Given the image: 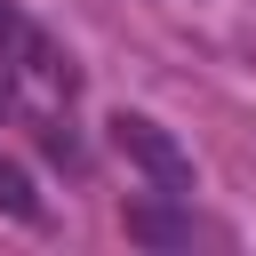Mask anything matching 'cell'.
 I'll return each mask as SVG.
<instances>
[{"mask_svg": "<svg viewBox=\"0 0 256 256\" xmlns=\"http://www.w3.org/2000/svg\"><path fill=\"white\" fill-rule=\"evenodd\" d=\"M112 144H120V160L144 168L168 200H192V152H184L152 112H112Z\"/></svg>", "mask_w": 256, "mask_h": 256, "instance_id": "1", "label": "cell"}, {"mask_svg": "<svg viewBox=\"0 0 256 256\" xmlns=\"http://www.w3.org/2000/svg\"><path fill=\"white\" fill-rule=\"evenodd\" d=\"M0 216L40 224V184H32V168H24V160H8V152H0Z\"/></svg>", "mask_w": 256, "mask_h": 256, "instance_id": "2", "label": "cell"}, {"mask_svg": "<svg viewBox=\"0 0 256 256\" xmlns=\"http://www.w3.org/2000/svg\"><path fill=\"white\" fill-rule=\"evenodd\" d=\"M128 232L136 240H184V224L176 216H152V208H128Z\"/></svg>", "mask_w": 256, "mask_h": 256, "instance_id": "3", "label": "cell"}, {"mask_svg": "<svg viewBox=\"0 0 256 256\" xmlns=\"http://www.w3.org/2000/svg\"><path fill=\"white\" fill-rule=\"evenodd\" d=\"M16 32H24V16H16V8H8V0H0V48H8V40H16Z\"/></svg>", "mask_w": 256, "mask_h": 256, "instance_id": "4", "label": "cell"}, {"mask_svg": "<svg viewBox=\"0 0 256 256\" xmlns=\"http://www.w3.org/2000/svg\"><path fill=\"white\" fill-rule=\"evenodd\" d=\"M0 112H16V80H8V56H0Z\"/></svg>", "mask_w": 256, "mask_h": 256, "instance_id": "5", "label": "cell"}]
</instances>
